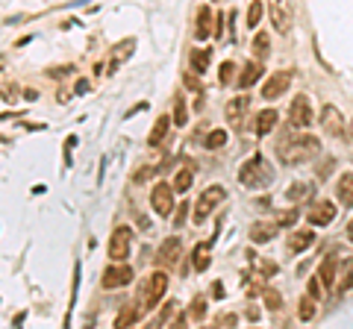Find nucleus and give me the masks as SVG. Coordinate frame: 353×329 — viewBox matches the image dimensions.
<instances>
[{"label": "nucleus", "mask_w": 353, "mask_h": 329, "mask_svg": "<svg viewBox=\"0 0 353 329\" xmlns=\"http://www.w3.org/2000/svg\"><path fill=\"white\" fill-rule=\"evenodd\" d=\"M209 147V150H218V147H224L227 144V133L224 130H212V133L206 135V141H203Z\"/></svg>", "instance_id": "nucleus-34"}, {"label": "nucleus", "mask_w": 353, "mask_h": 329, "mask_svg": "<svg viewBox=\"0 0 353 329\" xmlns=\"http://www.w3.org/2000/svg\"><path fill=\"white\" fill-rule=\"evenodd\" d=\"M150 209L159 217H168L174 209V185L171 182H156L150 188Z\"/></svg>", "instance_id": "nucleus-7"}, {"label": "nucleus", "mask_w": 353, "mask_h": 329, "mask_svg": "<svg viewBox=\"0 0 353 329\" xmlns=\"http://www.w3.org/2000/svg\"><path fill=\"white\" fill-rule=\"evenodd\" d=\"M209 294H212L215 300H221L224 297V285H221V282H212V291H209Z\"/></svg>", "instance_id": "nucleus-44"}, {"label": "nucleus", "mask_w": 353, "mask_h": 329, "mask_svg": "<svg viewBox=\"0 0 353 329\" xmlns=\"http://www.w3.org/2000/svg\"><path fill=\"white\" fill-rule=\"evenodd\" d=\"M286 197H289L291 203L309 200V197H312V185H306V182H291V185H289V191H286Z\"/></svg>", "instance_id": "nucleus-27"}, {"label": "nucleus", "mask_w": 353, "mask_h": 329, "mask_svg": "<svg viewBox=\"0 0 353 329\" xmlns=\"http://www.w3.org/2000/svg\"><path fill=\"white\" fill-rule=\"evenodd\" d=\"M336 197H339L344 206L353 209V174H342V179L336 185Z\"/></svg>", "instance_id": "nucleus-22"}, {"label": "nucleus", "mask_w": 353, "mask_h": 329, "mask_svg": "<svg viewBox=\"0 0 353 329\" xmlns=\"http://www.w3.org/2000/svg\"><path fill=\"white\" fill-rule=\"evenodd\" d=\"M347 238H350V244H353V221L347 224Z\"/></svg>", "instance_id": "nucleus-46"}, {"label": "nucleus", "mask_w": 353, "mask_h": 329, "mask_svg": "<svg viewBox=\"0 0 353 329\" xmlns=\"http://www.w3.org/2000/svg\"><path fill=\"white\" fill-rule=\"evenodd\" d=\"M133 282V267L130 265H112V267H106L103 270V288H124V285H130Z\"/></svg>", "instance_id": "nucleus-11"}, {"label": "nucleus", "mask_w": 353, "mask_h": 329, "mask_svg": "<svg viewBox=\"0 0 353 329\" xmlns=\"http://www.w3.org/2000/svg\"><path fill=\"white\" fill-rule=\"evenodd\" d=\"M168 126H171V118H168V115H159V118H156V123H153V130H150V135H147V144H150V147H156V144L165 141Z\"/></svg>", "instance_id": "nucleus-20"}, {"label": "nucleus", "mask_w": 353, "mask_h": 329, "mask_svg": "<svg viewBox=\"0 0 353 329\" xmlns=\"http://www.w3.org/2000/svg\"><path fill=\"white\" fill-rule=\"evenodd\" d=\"M268 41L271 35L268 32H256V39H253V53H256V59H268Z\"/></svg>", "instance_id": "nucleus-30"}, {"label": "nucleus", "mask_w": 353, "mask_h": 329, "mask_svg": "<svg viewBox=\"0 0 353 329\" xmlns=\"http://www.w3.org/2000/svg\"><path fill=\"white\" fill-rule=\"evenodd\" d=\"M183 85H186L188 92H203V80H200V74L195 71H183Z\"/></svg>", "instance_id": "nucleus-33"}, {"label": "nucleus", "mask_w": 353, "mask_h": 329, "mask_svg": "<svg viewBox=\"0 0 353 329\" xmlns=\"http://www.w3.org/2000/svg\"><path fill=\"white\" fill-rule=\"evenodd\" d=\"M174 121H177V126H186V123H188L186 100H183V94H177V97H174Z\"/></svg>", "instance_id": "nucleus-31"}, {"label": "nucleus", "mask_w": 353, "mask_h": 329, "mask_svg": "<svg viewBox=\"0 0 353 329\" xmlns=\"http://www.w3.org/2000/svg\"><path fill=\"white\" fill-rule=\"evenodd\" d=\"M262 12H265L262 0H253V3H250V9H248V27H250V30H253V27H259Z\"/></svg>", "instance_id": "nucleus-32"}, {"label": "nucleus", "mask_w": 353, "mask_h": 329, "mask_svg": "<svg viewBox=\"0 0 353 329\" xmlns=\"http://www.w3.org/2000/svg\"><path fill=\"white\" fill-rule=\"evenodd\" d=\"M336 265H339V262H336V256H327V259H324V265L318 267V279H321L324 288H332V285H336Z\"/></svg>", "instance_id": "nucleus-23"}, {"label": "nucleus", "mask_w": 353, "mask_h": 329, "mask_svg": "<svg viewBox=\"0 0 353 329\" xmlns=\"http://www.w3.org/2000/svg\"><path fill=\"white\" fill-rule=\"evenodd\" d=\"M209 59H212V53L209 50H191V56H188V65H191V71L195 74H206V68H209Z\"/></svg>", "instance_id": "nucleus-25"}, {"label": "nucleus", "mask_w": 353, "mask_h": 329, "mask_svg": "<svg viewBox=\"0 0 353 329\" xmlns=\"http://www.w3.org/2000/svg\"><path fill=\"white\" fill-rule=\"evenodd\" d=\"M315 312H318V300L312 297V294L301 297V303H297V318L301 320H312L315 318Z\"/></svg>", "instance_id": "nucleus-26"}, {"label": "nucleus", "mask_w": 353, "mask_h": 329, "mask_svg": "<svg viewBox=\"0 0 353 329\" xmlns=\"http://www.w3.org/2000/svg\"><path fill=\"white\" fill-rule=\"evenodd\" d=\"M191 182H195V171H191V168H183V171H177L171 185H174V191H188Z\"/></svg>", "instance_id": "nucleus-28"}, {"label": "nucleus", "mask_w": 353, "mask_h": 329, "mask_svg": "<svg viewBox=\"0 0 353 329\" xmlns=\"http://www.w3.org/2000/svg\"><path fill=\"white\" fill-rule=\"evenodd\" d=\"M312 244H315V232H312V229H294L289 235V250L294 256L303 253V250H309Z\"/></svg>", "instance_id": "nucleus-14"}, {"label": "nucleus", "mask_w": 353, "mask_h": 329, "mask_svg": "<svg viewBox=\"0 0 353 329\" xmlns=\"http://www.w3.org/2000/svg\"><path fill=\"white\" fill-rule=\"evenodd\" d=\"M215 21H218V24H215V39H221V35H224V12H221Z\"/></svg>", "instance_id": "nucleus-45"}, {"label": "nucleus", "mask_w": 353, "mask_h": 329, "mask_svg": "<svg viewBox=\"0 0 353 329\" xmlns=\"http://www.w3.org/2000/svg\"><path fill=\"white\" fill-rule=\"evenodd\" d=\"M138 315H142V308H138V306H130V303H127V306L121 308V315L115 318V326H127V323H135V320H138Z\"/></svg>", "instance_id": "nucleus-29"}, {"label": "nucleus", "mask_w": 353, "mask_h": 329, "mask_svg": "<svg viewBox=\"0 0 353 329\" xmlns=\"http://www.w3.org/2000/svg\"><path fill=\"white\" fill-rule=\"evenodd\" d=\"M188 315H191L195 320H200L203 315H206V297H203V294H198V297L191 300V308H188Z\"/></svg>", "instance_id": "nucleus-35"}, {"label": "nucleus", "mask_w": 353, "mask_h": 329, "mask_svg": "<svg viewBox=\"0 0 353 329\" xmlns=\"http://www.w3.org/2000/svg\"><path fill=\"white\" fill-rule=\"evenodd\" d=\"M350 138H353V123H350Z\"/></svg>", "instance_id": "nucleus-47"}, {"label": "nucleus", "mask_w": 353, "mask_h": 329, "mask_svg": "<svg viewBox=\"0 0 353 329\" xmlns=\"http://www.w3.org/2000/svg\"><path fill=\"white\" fill-rule=\"evenodd\" d=\"M297 217H301V212H297V209H289V212H283V215L277 217V226H294Z\"/></svg>", "instance_id": "nucleus-36"}, {"label": "nucleus", "mask_w": 353, "mask_h": 329, "mask_svg": "<svg viewBox=\"0 0 353 329\" xmlns=\"http://www.w3.org/2000/svg\"><path fill=\"white\" fill-rule=\"evenodd\" d=\"M318 118H321V126H324V133L327 135H332V138H342L344 135V118H342V112H339L336 106L327 103Z\"/></svg>", "instance_id": "nucleus-10"}, {"label": "nucleus", "mask_w": 353, "mask_h": 329, "mask_svg": "<svg viewBox=\"0 0 353 329\" xmlns=\"http://www.w3.org/2000/svg\"><path fill=\"white\" fill-rule=\"evenodd\" d=\"M224 200H227V188H224V185H206V188L200 191L198 203H195V221L203 224V221L212 215V209L221 206Z\"/></svg>", "instance_id": "nucleus-4"}, {"label": "nucleus", "mask_w": 353, "mask_h": 329, "mask_svg": "<svg viewBox=\"0 0 353 329\" xmlns=\"http://www.w3.org/2000/svg\"><path fill=\"white\" fill-rule=\"evenodd\" d=\"M274 235H277V224H268V221H256V224L250 226V241H253V244H268Z\"/></svg>", "instance_id": "nucleus-15"}, {"label": "nucleus", "mask_w": 353, "mask_h": 329, "mask_svg": "<svg viewBox=\"0 0 353 329\" xmlns=\"http://www.w3.org/2000/svg\"><path fill=\"white\" fill-rule=\"evenodd\" d=\"M130 250H133V229L127 224L115 226L112 235H109V259L112 262H127Z\"/></svg>", "instance_id": "nucleus-5"}, {"label": "nucleus", "mask_w": 353, "mask_h": 329, "mask_svg": "<svg viewBox=\"0 0 353 329\" xmlns=\"http://www.w3.org/2000/svg\"><path fill=\"white\" fill-rule=\"evenodd\" d=\"M274 126H277V112H274V109H262V112L256 115V123H253L256 135H271Z\"/></svg>", "instance_id": "nucleus-19"}, {"label": "nucleus", "mask_w": 353, "mask_h": 329, "mask_svg": "<svg viewBox=\"0 0 353 329\" xmlns=\"http://www.w3.org/2000/svg\"><path fill=\"white\" fill-rule=\"evenodd\" d=\"M188 209H191L188 203L177 206V215H174V226H177V229H183V224H186V217H188Z\"/></svg>", "instance_id": "nucleus-38"}, {"label": "nucleus", "mask_w": 353, "mask_h": 329, "mask_svg": "<svg viewBox=\"0 0 353 329\" xmlns=\"http://www.w3.org/2000/svg\"><path fill=\"white\" fill-rule=\"evenodd\" d=\"M291 85V74L289 71H274L265 80V85H262V97L265 100H277V97H283V94L289 92Z\"/></svg>", "instance_id": "nucleus-9"}, {"label": "nucleus", "mask_w": 353, "mask_h": 329, "mask_svg": "<svg viewBox=\"0 0 353 329\" xmlns=\"http://www.w3.org/2000/svg\"><path fill=\"white\" fill-rule=\"evenodd\" d=\"M150 176H153V168L147 164V168H138V171L133 174V182H135V185H142V182H147Z\"/></svg>", "instance_id": "nucleus-39"}, {"label": "nucleus", "mask_w": 353, "mask_h": 329, "mask_svg": "<svg viewBox=\"0 0 353 329\" xmlns=\"http://www.w3.org/2000/svg\"><path fill=\"white\" fill-rule=\"evenodd\" d=\"M209 253H212V241H203V244H198L195 250H191V265H195V270H209Z\"/></svg>", "instance_id": "nucleus-18"}, {"label": "nucleus", "mask_w": 353, "mask_h": 329, "mask_svg": "<svg viewBox=\"0 0 353 329\" xmlns=\"http://www.w3.org/2000/svg\"><path fill=\"white\" fill-rule=\"evenodd\" d=\"M268 9H271V24L277 32L291 30V21H294V9H291V0H268Z\"/></svg>", "instance_id": "nucleus-8"}, {"label": "nucleus", "mask_w": 353, "mask_h": 329, "mask_svg": "<svg viewBox=\"0 0 353 329\" xmlns=\"http://www.w3.org/2000/svg\"><path fill=\"white\" fill-rule=\"evenodd\" d=\"M165 291H168V273L165 270H153V273L142 282V300H138V303H142V306H138L142 315H145V312H153V308L162 303Z\"/></svg>", "instance_id": "nucleus-2"}, {"label": "nucleus", "mask_w": 353, "mask_h": 329, "mask_svg": "<svg viewBox=\"0 0 353 329\" xmlns=\"http://www.w3.org/2000/svg\"><path fill=\"white\" fill-rule=\"evenodd\" d=\"M239 179H241L244 188H265V185L274 179V168H271L262 156H253V159H248V162L241 164Z\"/></svg>", "instance_id": "nucleus-3"}, {"label": "nucleus", "mask_w": 353, "mask_h": 329, "mask_svg": "<svg viewBox=\"0 0 353 329\" xmlns=\"http://www.w3.org/2000/svg\"><path fill=\"white\" fill-rule=\"evenodd\" d=\"M309 294L315 300H321V294H324V285H321V279L315 277V279H309Z\"/></svg>", "instance_id": "nucleus-40"}, {"label": "nucleus", "mask_w": 353, "mask_h": 329, "mask_svg": "<svg viewBox=\"0 0 353 329\" xmlns=\"http://www.w3.org/2000/svg\"><path fill=\"white\" fill-rule=\"evenodd\" d=\"M289 123L294 130H306V126L315 123V112H312V103L306 94H294L291 109H289Z\"/></svg>", "instance_id": "nucleus-6"}, {"label": "nucleus", "mask_w": 353, "mask_h": 329, "mask_svg": "<svg viewBox=\"0 0 353 329\" xmlns=\"http://www.w3.org/2000/svg\"><path fill=\"white\" fill-rule=\"evenodd\" d=\"M262 77V65L259 62H248L244 68H241V77H239V88H250L253 82Z\"/></svg>", "instance_id": "nucleus-24"}, {"label": "nucleus", "mask_w": 353, "mask_h": 329, "mask_svg": "<svg viewBox=\"0 0 353 329\" xmlns=\"http://www.w3.org/2000/svg\"><path fill=\"white\" fill-rule=\"evenodd\" d=\"M74 94H89V80H77V85H74Z\"/></svg>", "instance_id": "nucleus-43"}, {"label": "nucleus", "mask_w": 353, "mask_h": 329, "mask_svg": "<svg viewBox=\"0 0 353 329\" xmlns=\"http://www.w3.org/2000/svg\"><path fill=\"white\" fill-rule=\"evenodd\" d=\"M332 217H336V206H332L330 200H318L309 212V224L312 226H327V224H332Z\"/></svg>", "instance_id": "nucleus-13"}, {"label": "nucleus", "mask_w": 353, "mask_h": 329, "mask_svg": "<svg viewBox=\"0 0 353 329\" xmlns=\"http://www.w3.org/2000/svg\"><path fill=\"white\" fill-rule=\"evenodd\" d=\"M236 315H218V318H215V326H236Z\"/></svg>", "instance_id": "nucleus-42"}, {"label": "nucleus", "mask_w": 353, "mask_h": 329, "mask_svg": "<svg viewBox=\"0 0 353 329\" xmlns=\"http://www.w3.org/2000/svg\"><path fill=\"white\" fill-rule=\"evenodd\" d=\"M250 100L248 97H233V100L227 103V121L230 126H241V118H244V112H248Z\"/></svg>", "instance_id": "nucleus-16"}, {"label": "nucleus", "mask_w": 353, "mask_h": 329, "mask_svg": "<svg viewBox=\"0 0 353 329\" xmlns=\"http://www.w3.org/2000/svg\"><path fill=\"white\" fill-rule=\"evenodd\" d=\"M195 32H198V39H200V41L212 35V9H209V6H200L198 24H195Z\"/></svg>", "instance_id": "nucleus-21"}, {"label": "nucleus", "mask_w": 353, "mask_h": 329, "mask_svg": "<svg viewBox=\"0 0 353 329\" xmlns=\"http://www.w3.org/2000/svg\"><path fill=\"white\" fill-rule=\"evenodd\" d=\"M133 50H135V41H133V39L118 41V44L112 47V56H109V71H112L115 65H121L124 59H130V56H133Z\"/></svg>", "instance_id": "nucleus-17"}, {"label": "nucleus", "mask_w": 353, "mask_h": 329, "mask_svg": "<svg viewBox=\"0 0 353 329\" xmlns=\"http://www.w3.org/2000/svg\"><path fill=\"white\" fill-rule=\"evenodd\" d=\"M321 153V141L309 133H294V126L277 138V156L286 164H303Z\"/></svg>", "instance_id": "nucleus-1"}, {"label": "nucleus", "mask_w": 353, "mask_h": 329, "mask_svg": "<svg viewBox=\"0 0 353 329\" xmlns=\"http://www.w3.org/2000/svg\"><path fill=\"white\" fill-rule=\"evenodd\" d=\"M265 306L268 308H280V294H277V291H265Z\"/></svg>", "instance_id": "nucleus-41"}, {"label": "nucleus", "mask_w": 353, "mask_h": 329, "mask_svg": "<svg viewBox=\"0 0 353 329\" xmlns=\"http://www.w3.org/2000/svg\"><path fill=\"white\" fill-rule=\"evenodd\" d=\"M233 71H236V65H233V62H224V65H221V71H218L221 85H230V82H233Z\"/></svg>", "instance_id": "nucleus-37"}, {"label": "nucleus", "mask_w": 353, "mask_h": 329, "mask_svg": "<svg viewBox=\"0 0 353 329\" xmlns=\"http://www.w3.org/2000/svg\"><path fill=\"white\" fill-rule=\"evenodd\" d=\"M180 256H183V244H180V238H165L162 244H159V253H156V262L162 267H177V262H180Z\"/></svg>", "instance_id": "nucleus-12"}]
</instances>
